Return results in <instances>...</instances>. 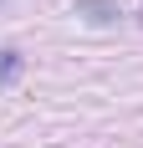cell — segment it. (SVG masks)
<instances>
[{
    "instance_id": "7a4b0ae2",
    "label": "cell",
    "mask_w": 143,
    "mask_h": 148,
    "mask_svg": "<svg viewBox=\"0 0 143 148\" xmlns=\"http://www.w3.org/2000/svg\"><path fill=\"white\" fill-rule=\"evenodd\" d=\"M15 77H21V51L15 46H0V87H10Z\"/></svg>"
},
{
    "instance_id": "6da1fadb",
    "label": "cell",
    "mask_w": 143,
    "mask_h": 148,
    "mask_svg": "<svg viewBox=\"0 0 143 148\" xmlns=\"http://www.w3.org/2000/svg\"><path fill=\"white\" fill-rule=\"evenodd\" d=\"M72 15H77V21H87V26H113L118 15V0H77V5H72Z\"/></svg>"
}]
</instances>
